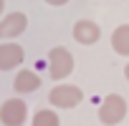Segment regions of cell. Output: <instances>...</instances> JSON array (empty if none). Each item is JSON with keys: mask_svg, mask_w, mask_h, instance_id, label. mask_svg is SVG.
Instances as JSON below:
<instances>
[{"mask_svg": "<svg viewBox=\"0 0 129 126\" xmlns=\"http://www.w3.org/2000/svg\"><path fill=\"white\" fill-rule=\"evenodd\" d=\"M23 60H25V50H23V45L10 43V40L0 43V71H13V68L20 66Z\"/></svg>", "mask_w": 129, "mask_h": 126, "instance_id": "cell-6", "label": "cell"}, {"mask_svg": "<svg viewBox=\"0 0 129 126\" xmlns=\"http://www.w3.org/2000/svg\"><path fill=\"white\" fill-rule=\"evenodd\" d=\"M46 63H48V73H51L53 81H63V78H69V76L74 73V66H76V60H74L71 50H69V48H63V45L51 48Z\"/></svg>", "mask_w": 129, "mask_h": 126, "instance_id": "cell-2", "label": "cell"}, {"mask_svg": "<svg viewBox=\"0 0 129 126\" xmlns=\"http://www.w3.org/2000/svg\"><path fill=\"white\" fill-rule=\"evenodd\" d=\"M28 121V106L20 98H8L0 106V123L3 126H23Z\"/></svg>", "mask_w": 129, "mask_h": 126, "instance_id": "cell-4", "label": "cell"}, {"mask_svg": "<svg viewBox=\"0 0 129 126\" xmlns=\"http://www.w3.org/2000/svg\"><path fill=\"white\" fill-rule=\"evenodd\" d=\"M3 10H5V0H0V15H3Z\"/></svg>", "mask_w": 129, "mask_h": 126, "instance_id": "cell-13", "label": "cell"}, {"mask_svg": "<svg viewBox=\"0 0 129 126\" xmlns=\"http://www.w3.org/2000/svg\"><path fill=\"white\" fill-rule=\"evenodd\" d=\"M46 3H48V5H53V8H61V5H66L69 0H46Z\"/></svg>", "mask_w": 129, "mask_h": 126, "instance_id": "cell-11", "label": "cell"}, {"mask_svg": "<svg viewBox=\"0 0 129 126\" xmlns=\"http://www.w3.org/2000/svg\"><path fill=\"white\" fill-rule=\"evenodd\" d=\"M84 101V91L74 83H58L48 93V103L53 108H76Z\"/></svg>", "mask_w": 129, "mask_h": 126, "instance_id": "cell-3", "label": "cell"}, {"mask_svg": "<svg viewBox=\"0 0 129 126\" xmlns=\"http://www.w3.org/2000/svg\"><path fill=\"white\" fill-rule=\"evenodd\" d=\"M124 78H126V83H129V63L124 66Z\"/></svg>", "mask_w": 129, "mask_h": 126, "instance_id": "cell-12", "label": "cell"}, {"mask_svg": "<svg viewBox=\"0 0 129 126\" xmlns=\"http://www.w3.org/2000/svg\"><path fill=\"white\" fill-rule=\"evenodd\" d=\"M28 28V15L25 13H8L5 18H0V40H10L23 35Z\"/></svg>", "mask_w": 129, "mask_h": 126, "instance_id": "cell-5", "label": "cell"}, {"mask_svg": "<svg viewBox=\"0 0 129 126\" xmlns=\"http://www.w3.org/2000/svg\"><path fill=\"white\" fill-rule=\"evenodd\" d=\"M111 48H114L116 55L129 58V23L114 28V33H111Z\"/></svg>", "mask_w": 129, "mask_h": 126, "instance_id": "cell-9", "label": "cell"}, {"mask_svg": "<svg viewBox=\"0 0 129 126\" xmlns=\"http://www.w3.org/2000/svg\"><path fill=\"white\" fill-rule=\"evenodd\" d=\"M74 40L76 43H81V45H94V43H99V38H101V28H99V23H94V20H76L74 23Z\"/></svg>", "mask_w": 129, "mask_h": 126, "instance_id": "cell-7", "label": "cell"}, {"mask_svg": "<svg viewBox=\"0 0 129 126\" xmlns=\"http://www.w3.org/2000/svg\"><path fill=\"white\" fill-rule=\"evenodd\" d=\"M30 126H61V118L53 108H41V111H36Z\"/></svg>", "mask_w": 129, "mask_h": 126, "instance_id": "cell-10", "label": "cell"}, {"mask_svg": "<svg viewBox=\"0 0 129 126\" xmlns=\"http://www.w3.org/2000/svg\"><path fill=\"white\" fill-rule=\"evenodd\" d=\"M13 88H15V93H33V91L41 88V76L36 71H30V68H23V71L15 73Z\"/></svg>", "mask_w": 129, "mask_h": 126, "instance_id": "cell-8", "label": "cell"}, {"mask_svg": "<svg viewBox=\"0 0 129 126\" xmlns=\"http://www.w3.org/2000/svg\"><path fill=\"white\" fill-rule=\"evenodd\" d=\"M126 111H129L126 98L119 96V93H109V96H104L101 103H99V121H101L104 126H119V123L126 118Z\"/></svg>", "mask_w": 129, "mask_h": 126, "instance_id": "cell-1", "label": "cell"}]
</instances>
